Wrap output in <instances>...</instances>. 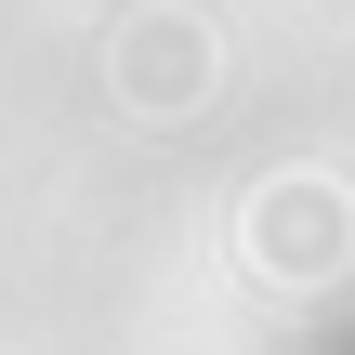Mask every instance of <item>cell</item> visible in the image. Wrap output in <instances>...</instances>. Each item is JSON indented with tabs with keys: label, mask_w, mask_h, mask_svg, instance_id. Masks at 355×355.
Instances as JSON below:
<instances>
[{
	"label": "cell",
	"mask_w": 355,
	"mask_h": 355,
	"mask_svg": "<svg viewBox=\"0 0 355 355\" xmlns=\"http://www.w3.org/2000/svg\"><path fill=\"white\" fill-rule=\"evenodd\" d=\"M343 355H355V343H343Z\"/></svg>",
	"instance_id": "cell-1"
}]
</instances>
